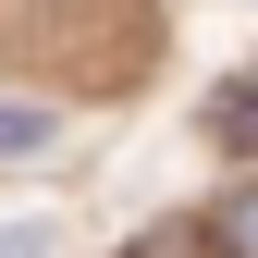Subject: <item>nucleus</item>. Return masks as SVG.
Returning <instances> with one entry per match:
<instances>
[{"mask_svg": "<svg viewBox=\"0 0 258 258\" xmlns=\"http://www.w3.org/2000/svg\"><path fill=\"white\" fill-rule=\"evenodd\" d=\"M49 148H61V123L37 99H0V160H49Z\"/></svg>", "mask_w": 258, "mask_h": 258, "instance_id": "nucleus-2", "label": "nucleus"}, {"mask_svg": "<svg viewBox=\"0 0 258 258\" xmlns=\"http://www.w3.org/2000/svg\"><path fill=\"white\" fill-rule=\"evenodd\" d=\"M209 246H234V258H258V184H234V197L209 209Z\"/></svg>", "mask_w": 258, "mask_h": 258, "instance_id": "nucleus-3", "label": "nucleus"}, {"mask_svg": "<svg viewBox=\"0 0 258 258\" xmlns=\"http://www.w3.org/2000/svg\"><path fill=\"white\" fill-rule=\"evenodd\" d=\"M209 136L234 148V160H258V74H234V86L209 99Z\"/></svg>", "mask_w": 258, "mask_h": 258, "instance_id": "nucleus-1", "label": "nucleus"}]
</instances>
